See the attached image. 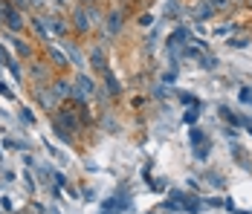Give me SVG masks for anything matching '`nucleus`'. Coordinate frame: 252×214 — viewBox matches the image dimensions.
Segmentation results:
<instances>
[{"instance_id": "nucleus-21", "label": "nucleus", "mask_w": 252, "mask_h": 214, "mask_svg": "<svg viewBox=\"0 0 252 214\" xmlns=\"http://www.w3.org/2000/svg\"><path fill=\"white\" fill-rule=\"evenodd\" d=\"M197 119H200V110H197V104H194V107H189V110L183 113V122H186V124H197Z\"/></svg>"}, {"instance_id": "nucleus-23", "label": "nucleus", "mask_w": 252, "mask_h": 214, "mask_svg": "<svg viewBox=\"0 0 252 214\" xmlns=\"http://www.w3.org/2000/svg\"><path fill=\"white\" fill-rule=\"evenodd\" d=\"M244 104H252V87H241V95H238Z\"/></svg>"}, {"instance_id": "nucleus-28", "label": "nucleus", "mask_w": 252, "mask_h": 214, "mask_svg": "<svg viewBox=\"0 0 252 214\" xmlns=\"http://www.w3.org/2000/svg\"><path fill=\"white\" fill-rule=\"evenodd\" d=\"M229 3H232V0H212V6H215L218 12H226V9H229Z\"/></svg>"}, {"instance_id": "nucleus-13", "label": "nucleus", "mask_w": 252, "mask_h": 214, "mask_svg": "<svg viewBox=\"0 0 252 214\" xmlns=\"http://www.w3.org/2000/svg\"><path fill=\"white\" fill-rule=\"evenodd\" d=\"M191 15H194V21H197V24H203V21L215 18V15H218V9L212 6V0H197V3L191 6Z\"/></svg>"}, {"instance_id": "nucleus-33", "label": "nucleus", "mask_w": 252, "mask_h": 214, "mask_svg": "<svg viewBox=\"0 0 252 214\" xmlns=\"http://www.w3.org/2000/svg\"><path fill=\"white\" fill-rule=\"evenodd\" d=\"M44 3H47V0H26L29 9H38V6H44Z\"/></svg>"}, {"instance_id": "nucleus-18", "label": "nucleus", "mask_w": 252, "mask_h": 214, "mask_svg": "<svg viewBox=\"0 0 252 214\" xmlns=\"http://www.w3.org/2000/svg\"><path fill=\"white\" fill-rule=\"evenodd\" d=\"M191 148H194V159H197V162H206V159H209V153H212V145H209V139H206V142H200V145H191Z\"/></svg>"}, {"instance_id": "nucleus-4", "label": "nucleus", "mask_w": 252, "mask_h": 214, "mask_svg": "<svg viewBox=\"0 0 252 214\" xmlns=\"http://www.w3.org/2000/svg\"><path fill=\"white\" fill-rule=\"evenodd\" d=\"M104 38H116V35H122V29H125V9L122 6H116V9H110L107 15H104Z\"/></svg>"}, {"instance_id": "nucleus-9", "label": "nucleus", "mask_w": 252, "mask_h": 214, "mask_svg": "<svg viewBox=\"0 0 252 214\" xmlns=\"http://www.w3.org/2000/svg\"><path fill=\"white\" fill-rule=\"evenodd\" d=\"M29 26H32V32L41 38V41H50L52 38V24H50V15H44V12H35L32 18H29Z\"/></svg>"}, {"instance_id": "nucleus-31", "label": "nucleus", "mask_w": 252, "mask_h": 214, "mask_svg": "<svg viewBox=\"0 0 252 214\" xmlns=\"http://www.w3.org/2000/svg\"><path fill=\"white\" fill-rule=\"evenodd\" d=\"M0 95H3V98H15V93H12L6 84H0Z\"/></svg>"}, {"instance_id": "nucleus-12", "label": "nucleus", "mask_w": 252, "mask_h": 214, "mask_svg": "<svg viewBox=\"0 0 252 214\" xmlns=\"http://www.w3.org/2000/svg\"><path fill=\"white\" fill-rule=\"evenodd\" d=\"M3 24L9 26V32H15V35H18V32H24L26 26V18H24V9H18V6H12V9H9V15H6V18H3Z\"/></svg>"}, {"instance_id": "nucleus-8", "label": "nucleus", "mask_w": 252, "mask_h": 214, "mask_svg": "<svg viewBox=\"0 0 252 214\" xmlns=\"http://www.w3.org/2000/svg\"><path fill=\"white\" fill-rule=\"evenodd\" d=\"M35 101H38V107H44L47 113H55L58 107H61V101L55 98L50 84H44V87H35Z\"/></svg>"}, {"instance_id": "nucleus-2", "label": "nucleus", "mask_w": 252, "mask_h": 214, "mask_svg": "<svg viewBox=\"0 0 252 214\" xmlns=\"http://www.w3.org/2000/svg\"><path fill=\"white\" fill-rule=\"evenodd\" d=\"M96 93V84H93V78L87 75V72H76V78H73V101L76 104H90V98Z\"/></svg>"}, {"instance_id": "nucleus-19", "label": "nucleus", "mask_w": 252, "mask_h": 214, "mask_svg": "<svg viewBox=\"0 0 252 214\" xmlns=\"http://www.w3.org/2000/svg\"><path fill=\"white\" fill-rule=\"evenodd\" d=\"M52 130H55V136H58L61 142H73V133H70V130H67L58 119H52Z\"/></svg>"}, {"instance_id": "nucleus-20", "label": "nucleus", "mask_w": 252, "mask_h": 214, "mask_svg": "<svg viewBox=\"0 0 252 214\" xmlns=\"http://www.w3.org/2000/svg\"><path fill=\"white\" fill-rule=\"evenodd\" d=\"M104 84H107V90H110V95H113V98H116V95H119V90H122V87H119V81L110 75V70L104 72Z\"/></svg>"}, {"instance_id": "nucleus-10", "label": "nucleus", "mask_w": 252, "mask_h": 214, "mask_svg": "<svg viewBox=\"0 0 252 214\" xmlns=\"http://www.w3.org/2000/svg\"><path fill=\"white\" fill-rule=\"evenodd\" d=\"M50 87H52V93H55V98H58L61 104H64L67 98H73V81H70L67 75H55Z\"/></svg>"}, {"instance_id": "nucleus-37", "label": "nucleus", "mask_w": 252, "mask_h": 214, "mask_svg": "<svg viewBox=\"0 0 252 214\" xmlns=\"http://www.w3.org/2000/svg\"><path fill=\"white\" fill-rule=\"evenodd\" d=\"M78 3H84V6H93V3H99V0H78Z\"/></svg>"}, {"instance_id": "nucleus-15", "label": "nucleus", "mask_w": 252, "mask_h": 214, "mask_svg": "<svg viewBox=\"0 0 252 214\" xmlns=\"http://www.w3.org/2000/svg\"><path fill=\"white\" fill-rule=\"evenodd\" d=\"M64 52H67V58H70V64H73V67H84V58H81V52H78V44L64 41Z\"/></svg>"}, {"instance_id": "nucleus-29", "label": "nucleus", "mask_w": 252, "mask_h": 214, "mask_svg": "<svg viewBox=\"0 0 252 214\" xmlns=\"http://www.w3.org/2000/svg\"><path fill=\"white\" fill-rule=\"evenodd\" d=\"M247 44H250L247 38H238V41H229V47H235V49H247Z\"/></svg>"}, {"instance_id": "nucleus-36", "label": "nucleus", "mask_w": 252, "mask_h": 214, "mask_svg": "<svg viewBox=\"0 0 252 214\" xmlns=\"http://www.w3.org/2000/svg\"><path fill=\"white\" fill-rule=\"evenodd\" d=\"M244 127H247V130L252 133V119H244Z\"/></svg>"}, {"instance_id": "nucleus-5", "label": "nucleus", "mask_w": 252, "mask_h": 214, "mask_svg": "<svg viewBox=\"0 0 252 214\" xmlns=\"http://www.w3.org/2000/svg\"><path fill=\"white\" fill-rule=\"evenodd\" d=\"M87 61H90V70L99 72V75H104L110 70V58H107V47L104 44H93L87 49Z\"/></svg>"}, {"instance_id": "nucleus-34", "label": "nucleus", "mask_w": 252, "mask_h": 214, "mask_svg": "<svg viewBox=\"0 0 252 214\" xmlns=\"http://www.w3.org/2000/svg\"><path fill=\"white\" fill-rule=\"evenodd\" d=\"M174 78H177V72H174V70H168V72H165V75H162V81H168V84H171Z\"/></svg>"}, {"instance_id": "nucleus-22", "label": "nucleus", "mask_w": 252, "mask_h": 214, "mask_svg": "<svg viewBox=\"0 0 252 214\" xmlns=\"http://www.w3.org/2000/svg\"><path fill=\"white\" fill-rule=\"evenodd\" d=\"M189 139H191V145H200V142H206V136H203L197 127H191V133H189Z\"/></svg>"}, {"instance_id": "nucleus-17", "label": "nucleus", "mask_w": 252, "mask_h": 214, "mask_svg": "<svg viewBox=\"0 0 252 214\" xmlns=\"http://www.w3.org/2000/svg\"><path fill=\"white\" fill-rule=\"evenodd\" d=\"M12 49H15V55H18V58H32V47H29L26 41H21L18 35L12 38Z\"/></svg>"}, {"instance_id": "nucleus-32", "label": "nucleus", "mask_w": 252, "mask_h": 214, "mask_svg": "<svg viewBox=\"0 0 252 214\" xmlns=\"http://www.w3.org/2000/svg\"><path fill=\"white\" fill-rule=\"evenodd\" d=\"M24 183H26V191H35V183H32V174H24Z\"/></svg>"}, {"instance_id": "nucleus-40", "label": "nucleus", "mask_w": 252, "mask_h": 214, "mask_svg": "<svg viewBox=\"0 0 252 214\" xmlns=\"http://www.w3.org/2000/svg\"><path fill=\"white\" fill-rule=\"evenodd\" d=\"M232 3H238V0H232Z\"/></svg>"}, {"instance_id": "nucleus-26", "label": "nucleus", "mask_w": 252, "mask_h": 214, "mask_svg": "<svg viewBox=\"0 0 252 214\" xmlns=\"http://www.w3.org/2000/svg\"><path fill=\"white\" fill-rule=\"evenodd\" d=\"M9 9H12V0H0V24H3V18L9 15Z\"/></svg>"}, {"instance_id": "nucleus-11", "label": "nucleus", "mask_w": 252, "mask_h": 214, "mask_svg": "<svg viewBox=\"0 0 252 214\" xmlns=\"http://www.w3.org/2000/svg\"><path fill=\"white\" fill-rule=\"evenodd\" d=\"M47 58H50V64L55 67V70H70V58H67L64 47H58V44H47Z\"/></svg>"}, {"instance_id": "nucleus-16", "label": "nucleus", "mask_w": 252, "mask_h": 214, "mask_svg": "<svg viewBox=\"0 0 252 214\" xmlns=\"http://www.w3.org/2000/svg\"><path fill=\"white\" fill-rule=\"evenodd\" d=\"M218 113H220V119L226 122V124H232V127H244V119H241V116H238L235 110H229L226 104H223V107H220Z\"/></svg>"}, {"instance_id": "nucleus-25", "label": "nucleus", "mask_w": 252, "mask_h": 214, "mask_svg": "<svg viewBox=\"0 0 252 214\" xmlns=\"http://www.w3.org/2000/svg\"><path fill=\"white\" fill-rule=\"evenodd\" d=\"M209 183H212V188H223V177L220 174H209Z\"/></svg>"}, {"instance_id": "nucleus-14", "label": "nucleus", "mask_w": 252, "mask_h": 214, "mask_svg": "<svg viewBox=\"0 0 252 214\" xmlns=\"http://www.w3.org/2000/svg\"><path fill=\"white\" fill-rule=\"evenodd\" d=\"M50 24H52V35H58V38H64L73 26L67 24V18H61V15H50Z\"/></svg>"}, {"instance_id": "nucleus-24", "label": "nucleus", "mask_w": 252, "mask_h": 214, "mask_svg": "<svg viewBox=\"0 0 252 214\" xmlns=\"http://www.w3.org/2000/svg\"><path fill=\"white\" fill-rule=\"evenodd\" d=\"M180 101H183V104H189V107H194V104H197V98H194L191 93H186V90L180 93Z\"/></svg>"}, {"instance_id": "nucleus-38", "label": "nucleus", "mask_w": 252, "mask_h": 214, "mask_svg": "<svg viewBox=\"0 0 252 214\" xmlns=\"http://www.w3.org/2000/svg\"><path fill=\"white\" fill-rule=\"evenodd\" d=\"M50 214H61V212H58V209H50Z\"/></svg>"}, {"instance_id": "nucleus-30", "label": "nucleus", "mask_w": 252, "mask_h": 214, "mask_svg": "<svg viewBox=\"0 0 252 214\" xmlns=\"http://www.w3.org/2000/svg\"><path fill=\"white\" fill-rule=\"evenodd\" d=\"M151 24H154V18H151V15H142V18H139V26H142V29H148Z\"/></svg>"}, {"instance_id": "nucleus-1", "label": "nucleus", "mask_w": 252, "mask_h": 214, "mask_svg": "<svg viewBox=\"0 0 252 214\" xmlns=\"http://www.w3.org/2000/svg\"><path fill=\"white\" fill-rule=\"evenodd\" d=\"M99 24H104V15L99 12V3H93V6L78 3V6H73V12H70V26H73L76 35H90Z\"/></svg>"}, {"instance_id": "nucleus-3", "label": "nucleus", "mask_w": 252, "mask_h": 214, "mask_svg": "<svg viewBox=\"0 0 252 214\" xmlns=\"http://www.w3.org/2000/svg\"><path fill=\"white\" fill-rule=\"evenodd\" d=\"M52 119H58L73 136H76L78 130H81V124H84V119H81V110H73V107H67V104H61L58 110H55V116Z\"/></svg>"}, {"instance_id": "nucleus-7", "label": "nucleus", "mask_w": 252, "mask_h": 214, "mask_svg": "<svg viewBox=\"0 0 252 214\" xmlns=\"http://www.w3.org/2000/svg\"><path fill=\"white\" fill-rule=\"evenodd\" d=\"M29 81L35 84V87H44V84H52V67L47 64V61H32V67H29Z\"/></svg>"}, {"instance_id": "nucleus-35", "label": "nucleus", "mask_w": 252, "mask_h": 214, "mask_svg": "<svg viewBox=\"0 0 252 214\" xmlns=\"http://www.w3.org/2000/svg\"><path fill=\"white\" fill-rule=\"evenodd\" d=\"M52 3H55V6H58V9H64V6H67V3H70V0H52Z\"/></svg>"}, {"instance_id": "nucleus-6", "label": "nucleus", "mask_w": 252, "mask_h": 214, "mask_svg": "<svg viewBox=\"0 0 252 214\" xmlns=\"http://www.w3.org/2000/svg\"><path fill=\"white\" fill-rule=\"evenodd\" d=\"M127 209H130V194H127V188H119L116 197H110V200L101 203V214H122Z\"/></svg>"}, {"instance_id": "nucleus-27", "label": "nucleus", "mask_w": 252, "mask_h": 214, "mask_svg": "<svg viewBox=\"0 0 252 214\" xmlns=\"http://www.w3.org/2000/svg\"><path fill=\"white\" fill-rule=\"evenodd\" d=\"M21 116H24V124H35V116H32L29 107H21Z\"/></svg>"}, {"instance_id": "nucleus-39", "label": "nucleus", "mask_w": 252, "mask_h": 214, "mask_svg": "<svg viewBox=\"0 0 252 214\" xmlns=\"http://www.w3.org/2000/svg\"><path fill=\"white\" fill-rule=\"evenodd\" d=\"M238 214H252V212H238Z\"/></svg>"}]
</instances>
